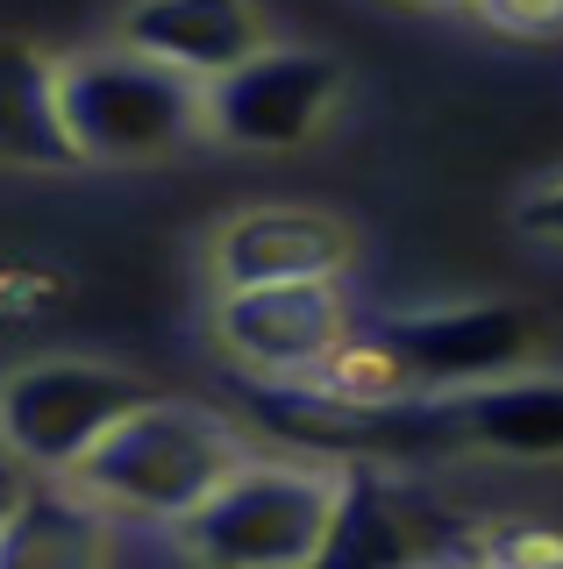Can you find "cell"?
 <instances>
[{"label":"cell","instance_id":"cell-1","mask_svg":"<svg viewBox=\"0 0 563 569\" xmlns=\"http://www.w3.org/2000/svg\"><path fill=\"white\" fill-rule=\"evenodd\" d=\"M535 313L521 307H443L399 313L349 335V349L322 370L349 399H450L500 378H521L535 356Z\"/></svg>","mask_w":563,"mask_h":569},{"label":"cell","instance_id":"cell-2","mask_svg":"<svg viewBox=\"0 0 563 569\" xmlns=\"http://www.w3.org/2000/svg\"><path fill=\"white\" fill-rule=\"evenodd\" d=\"M236 470H243V441H236L228 420H215L207 406L150 399L79 462L72 485L93 498L100 512L179 527L186 512H200Z\"/></svg>","mask_w":563,"mask_h":569},{"label":"cell","instance_id":"cell-3","mask_svg":"<svg viewBox=\"0 0 563 569\" xmlns=\"http://www.w3.org/2000/svg\"><path fill=\"white\" fill-rule=\"evenodd\" d=\"M65 129L86 164H157L207 129V86L129 43L79 50L58 64Z\"/></svg>","mask_w":563,"mask_h":569},{"label":"cell","instance_id":"cell-4","mask_svg":"<svg viewBox=\"0 0 563 569\" xmlns=\"http://www.w3.org/2000/svg\"><path fill=\"white\" fill-rule=\"evenodd\" d=\"M343 470L243 462L200 512L179 520V548L200 569H314L336 527Z\"/></svg>","mask_w":563,"mask_h":569},{"label":"cell","instance_id":"cell-5","mask_svg":"<svg viewBox=\"0 0 563 569\" xmlns=\"http://www.w3.org/2000/svg\"><path fill=\"white\" fill-rule=\"evenodd\" d=\"M150 399L157 391L144 378H129L115 363H79V356L8 370L0 378V449L29 477H72Z\"/></svg>","mask_w":563,"mask_h":569},{"label":"cell","instance_id":"cell-6","mask_svg":"<svg viewBox=\"0 0 563 569\" xmlns=\"http://www.w3.org/2000/svg\"><path fill=\"white\" fill-rule=\"evenodd\" d=\"M485 562L478 533L435 498L393 485L385 470H343L336 527L322 541L314 569H464Z\"/></svg>","mask_w":563,"mask_h":569},{"label":"cell","instance_id":"cell-7","mask_svg":"<svg viewBox=\"0 0 563 569\" xmlns=\"http://www.w3.org/2000/svg\"><path fill=\"white\" fill-rule=\"evenodd\" d=\"M343 100V71L322 50H271L264 43L250 64L207 86V136L236 150H293L328 121Z\"/></svg>","mask_w":563,"mask_h":569},{"label":"cell","instance_id":"cell-8","mask_svg":"<svg viewBox=\"0 0 563 569\" xmlns=\"http://www.w3.org/2000/svg\"><path fill=\"white\" fill-rule=\"evenodd\" d=\"M215 335L257 378H322L357 328L336 284H250V292H221Z\"/></svg>","mask_w":563,"mask_h":569},{"label":"cell","instance_id":"cell-9","mask_svg":"<svg viewBox=\"0 0 563 569\" xmlns=\"http://www.w3.org/2000/svg\"><path fill=\"white\" fill-rule=\"evenodd\" d=\"M349 271V228L314 207H257L236 213L215 242L221 292L250 284H336Z\"/></svg>","mask_w":563,"mask_h":569},{"label":"cell","instance_id":"cell-10","mask_svg":"<svg viewBox=\"0 0 563 569\" xmlns=\"http://www.w3.org/2000/svg\"><path fill=\"white\" fill-rule=\"evenodd\" d=\"M121 43L186 71L192 86H215L264 50V22L250 0H136L121 14Z\"/></svg>","mask_w":563,"mask_h":569},{"label":"cell","instance_id":"cell-11","mask_svg":"<svg viewBox=\"0 0 563 569\" xmlns=\"http://www.w3.org/2000/svg\"><path fill=\"white\" fill-rule=\"evenodd\" d=\"M108 520L72 477H29L22 498L0 512V569H100Z\"/></svg>","mask_w":563,"mask_h":569},{"label":"cell","instance_id":"cell-12","mask_svg":"<svg viewBox=\"0 0 563 569\" xmlns=\"http://www.w3.org/2000/svg\"><path fill=\"white\" fill-rule=\"evenodd\" d=\"M0 164L8 171H72L86 164L65 129L58 64L37 43H0Z\"/></svg>","mask_w":563,"mask_h":569},{"label":"cell","instance_id":"cell-13","mask_svg":"<svg viewBox=\"0 0 563 569\" xmlns=\"http://www.w3.org/2000/svg\"><path fill=\"white\" fill-rule=\"evenodd\" d=\"M450 441H478L500 456H563V378H500L478 391H450L443 399Z\"/></svg>","mask_w":563,"mask_h":569},{"label":"cell","instance_id":"cell-14","mask_svg":"<svg viewBox=\"0 0 563 569\" xmlns=\"http://www.w3.org/2000/svg\"><path fill=\"white\" fill-rule=\"evenodd\" d=\"M500 36L521 43H563V0H471Z\"/></svg>","mask_w":563,"mask_h":569},{"label":"cell","instance_id":"cell-15","mask_svg":"<svg viewBox=\"0 0 563 569\" xmlns=\"http://www.w3.org/2000/svg\"><path fill=\"white\" fill-rule=\"evenodd\" d=\"M521 228H535V236L563 242V178H550L542 192H527V200H521Z\"/></svg>","mask_w":563,"mask_h":569},{"label":"cell","instance_id":"cell-16","mask_svg":"<svg viewBox=\"0 0 563 569\" xmlns=\"http://www.w3.org/2000/svg\"><path fill=\"white\" fill-rule=\"evenodd\" d=\"M407 8H471V0H407Z\"/></svg>","mask_w":563,"mask_h":569},{"label":"cell","instance_id":"cell-17","mask_svg":"<svg viewBox=\"0 0 563 569\" xmlns=\"http://www.w3.org/2000/svg\"><path fill=\"white\" fill-rule=\"evenodd\" d=\"M464 569H492V562H464Z\"/></svg>","mask_w":563,"mask_h":569}]
</instances>
